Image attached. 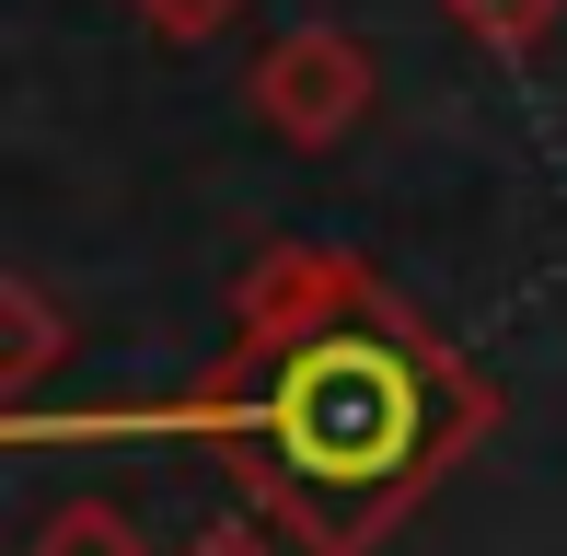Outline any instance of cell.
<instances>
[{
    "label": "cell",
    "instance_id": "6da1fadb",
    "mask_svg": "<svg viewBox=\"0 0 567 556\" xmlns=\"http://www.w3.org/2000/svg\"><path fill=\"white\" fill-rule=\"evenodd\" d=\"M93 429L209 441L231 498L301 556H371L498 429V383L359 244H267L231 290V348L209 383L151 418H82V441Z\"/></svg>",
    "mask_w": 567,
    "mask_h": 556
},
{
    "label": "cell",
    "instance_id": "7a4b0ae2",
    "mask_svg": "<svg viewBox=\"0 0 567 556\" xmlns=\"http://www.w3.org/2000/svg\"><path fill=\"white\" fill-rule=\"evenodd\" d=\"M371 105H382V59L348 23H290V35H267L255 70H244V116L278 151H337V140L371 128Z\"/></svg>",
    "mask_w": 567,
    "mask_h": 556
},
{
    "label": "cell",
    "instance_id": "3957f363",
    "mask_svg": "<svg viewBox=\"0 0 567 556\" xmlns=\"http://www.w3.org/2000/svg\"><path fill=\"white\" fill-rule=\"evenodd\" d=\"M59 360H70V313H59V290H47L35 267H12V278H0V394L23 406V394H35Z\"/></svg>",
    "mask_w": 567,
    "mask_h": 556
},
{
    "label": "cell",
    "instance_id": "277c9868",
    "mask_svg": "<svg viewBox=\"0 0 567 556\" xmlns=\"http://www.w3.org/2000/svg\"><path fill=\"white\" fill-rule=\"evenodd\" d=\"M441 23L475 47V59H509V70H522V59H545V47H556L567 0H441Z\"/></svg>",
    "mask_w": 567,
    "mask_h": 556
},
{
    "label": "cell",
    "instance_id": "5b68a950",
    "mask_svg": "<svg viewBox=\"0 0 567 556\" xmlns=\"http://www.w3.org/2000/svg\"><path fill=\"white\" fill-rule=\"evenodd\" d=\"M23 556H163V545L140 534L127 498H59V511L23 534Z\"/></svg>",
    "mask_w": 567,
    "mask_h": 556
},
{
    "label": "cell",
    "instance_id": "8992f818",
    "mask_svg": "<svg viewBox=\"0 0 567 556\" xmlns=\"http://www.w3.org/2000/svg\"><path fill=\"white\" fill-rule=\"evenodd\" d=\"M127 12H140L151 47H209V35H231V23H244V0H127Z\"/></svg>",
    "mask_w": 567,
    "mask_h": 556
},
{
    "label": "cell",
    "instance_id": "52a82bcc",
    "mask_svg": "<svg viewBox=\"0 0 567 556\" xmlns=\"http://www.w3.org/2000/svg\"><path fill=\"white\" fill-rule=\"evenodd\" d=\"M186 556H301L278 522H255V511H220L209 534H186Z\"/></svg>",
    "mask_w": 567,
    "mask_h": 556
}]
</instances>
